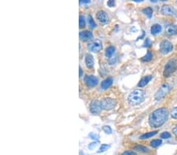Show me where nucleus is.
Instances as JSON below:
<instances>
[{"mask_svg":"<svg viewBox=\"0 0 177 155\" xmlns=\"http://www.w3.org/2000/svg\"><path fill=\"white\" fill-rule=\"evenodd\" d=\"M169 115V110L165 107L157 109L149 115V125L152 128H160L167 121Z\"/></svg>","mask_w":177,"mask_h":155,"instance_id":"f257e3e1","label":"nucleus"},{"mask_svg":"<svg viewBox=\"0 0 177 155\" xmlns=\"http://www.w3.org/2000/svg\"><path fill=\"white\" fill-rule=\"evenodd\" d=\"M145 96L146 93L142 89H135L129 94L128 100L131 105H139L144 101Z\"/></svg>","mask_w":177,"mask_h":155,"instance_id":"f03ea898","label":"nucleus"},{"mask_svg":"<svg viewBox=\"0 0 177 155\" xmlns=\"http://www.w3.org/2000/svg\"><path fill=\"white\" fill-rule=\"evenodd\" d=\"M177 69V60H171L168 62L164 68V71H163V75L164 78H168L173 74Z\"/></svg>","mask_w":177,"mask_h":155,"instance_id":"7ed1b4c3","label":"nucleus"},{"mask_svg":"<svg viewBox=\"0 0 177 155\" xmlns=\"http://www.w3.org/2000/svg\"><path fill=\"white\" fill-rule=\"evenodd\" d=\"M100 103L102 109L106 110H110L115 107L117 102H116V100L114 99L106 97V98H104L101 100Z\"/></svg>","mask_w":177,"mask_h":155,"instance_id":"20e7f679","label":"nucleus"},{"mask_svg":"<svg viewBox=\"0 0 177 155\" xmlns=\"http://www.w3.org/2000/svg\"><path fill=\"white\" fill-rule=\"evenodd\" d=\"M171 90V86L169 84H164L159 89H158V92L155 94V100H160L161 99L164 98L166 95L169 92V91Z\"/></svg>","mask_w":177,"mask_h":155,"instance_id":"39448f33","label":"nucleus"},{"mask_svg":"<svg viewBox=\"0 0 177 155\" xmlns=\"http://www.w3.org/2000/svg\"><path fill=\"white\" fill-rule=\"evenodd\" d=\"M172 49H173V45L169 41L163 40L160 44V52L164 55L169 54Z\"/></svg>","mask_w":177,"mask_h":155,"instance_id":"423d86ee","label":"nucleus"},{"mask_svg":"<svg viewBox=\"0 0 177 155\" xmlns=\"http://www.w3.org/2000/svg\"><path fill=\"white\" fill-rule=\"evenodd\" d=\"M161 12L162 14L166 16H177V11L174 7H171L169 5H164L161 7Z\"/></svg>","mask_w":177,"mask_h":155,"instance_id":"0eeeda50","label":"nucleus"},{"mask_svg":"<svg viewBox=\"0 0 177 155\" xmlns=\"http://www.w3.org/2000/svg\"><path fill=\"white\" fill-rule=\"evenodd\" d=\"M102 49H103V45L99 40L94 41L88 45V49L93 53H99L102 50Z\"/></svg>","mask_w":177,"mask_h":155,"instance_id":"6e6552de","label":"nucleus"},{"mask_svg":"<svg viewBox=\"0 0 177 155\" xmlns=\"http://www.w3.org/2000/svg\"><path fill=\"white\" fill-rule=\"evenodd\" d=\"M96 17L101 24H106L109 23V16L106 13V12L103 11V10H100V11L98 12Z\"/></svg>","mask_w":177,"mask_h":155,"instance_id":"1a4fd4ad","label":"nucleus"},{"mask_svg":"<svg viewBox=\"0 0 177 155\" xmlns=\"http://www.w3.org/2000/svg\"><path fill=\"white\" fill-rule=\"evenodd\" d=\"M90 110H91V113L94 115H99L102 110L100 102L98 100H92L90 104Z\"/></svg>","mask_w":177,"mask_h":155,"instance_id":"9d476101","label":"nucleus"},{"mask_svg":"<svg viewBox=\"0 0 177 155\" xmlns=\"http://www.w3.org/2000/svg\"><path fill=\"white\" fill-rule=\"evenodd\" d=\"M85 84L88 86V87H94L96 85H98L99 82V79L95 76L93 75H88L84 78Z\"/></svg>","mask_w":177,"mask_h":155,"instance_id":"9b49d317","label":"nucleus"},{"mask_svg":"<svg viewBox=\"0 0 177 155\" xmlns=\"http://www.w3.org/2000/svg\"><path fill=\"white\" fill-rule=\"evenodd\" d=\"M80 40L86 42V41H90L93 39V35L91 31H83L80 32Z\"/></svg>","mask_w":177,"mask_h":155,"instance_id":"f8f14e48","label":"nucleus"},{"mask_svg":"<svg viewBox=\"0 0 177 155\" xmlns=\"http://www.w3.org/2000/svg\"><path fill=\"white\" fill-rule=\"evenodd\" d=\"M165 31L169 35H177V25H175V24L168 25L165 28Z\"/></svg>","mask_w":177,"mask_h":155,"instance_id":"ddd939ff","label":"nucleus"},{"mask_svg":"<svg viewBox=\"0 0 177 155\" xmlns=\"http://www.w3.org/2000/svg\"><path fill=\"white\" fill-rule=\"evenodd\" d=\"M152 78L153 77H152L151 75H146V76H144L143 78H142V79L140 80L139 82V84H138L139 87L143 88V87H144V86H146V85H147L148 83L151 81Z\"/></svg>","mask_w":177,"mask_h":155,"instance_id":"4468645a","label":"nucleus"},{"mask_svg":"<svg viewBox=\"0 0 177 155\" xmlns=\"http://www.w3.org/2000/svg\"><path fill=\"white\" fill-rule=\"evenodd\" d=\"M113 82H114V80H113L112 78H107L106 79H105L104 81L102 82V84H101V88L104 89V90L109 89V87H110V86H112Z\"/></svg>","mask_w":177,"mask_h":155,"instance_id":"2eb2a0df","label":"nucleus"},{"mask_svg":"<svg viewBox=\"0 0 177 155\" xmlns=\"http://www.w3.org/2000/svg\"><path fill=\"white\" fill-rule=\"evenodd\" d=\"M94 58L91 54H87L85 58V63L88 68H92L94 67Z\"/></svg>","mask_w":177,"mask_h":155,"instance_id":"dca6fc26","label":"nucleus"},{"mask_svg":"<svg viewBox=\"0 0 177 155\" xmlns=\"http://www.w3.org/2000/svg\"><path fill=\"white\" fill-rule=\"evenodd\" d=\"M161 31H162V27L158 24H154L150 28V32L152 35H158L161 33Z\"/></svg>","mask_w":177,"mask_h":155,"instance_id":"f3484780","label":"nucleus"},{"mask_svg":"<svg viewBox=\"0 0 177 155\" xmlns=\"http://www.w3.org/2000/svg\"><path fill=\"white\" fill-rule=\"evenodd\" d=\"M158 133V131H154V132H149V133H146L145 134L142 135L140 136V139H149V138L152 137V136H155V135Z\"/></svg>","mask_w":177,"mask_h":155,"instance_id":"a211bd4d","label":"nucleus"},{"mask_svg":"<svg viewBox=\"0 0 177 155\" xmlns=\"http://www.w3.org/2000/svg\"><path fill=\"white\" fill-rule=\"evenodd\" d=\"M152 59H153V54H152L150 51H148L147 54H146L144 57H142L141 60L143 62H148L150 61Z\"/></svg>","mask_w":177,"mask_h":155,"instance_id":"6ab92c4d","label":"nucleus"},{"mask_svg":"<svg viewBox=\"0 0 177 155\" xmlns=\"http://www.w3.org/2000/svg\"><path fill=\"white\" fill-rule=\"evenodd\" d=\"M143 13H144L146 16H148L149 18H151L152 16H153V9L151 8V7H146V8L143 10Z\"/></svg>","mask_w":177,"mask_h":155,"instance_id":"aec40b11","label":"nucleus"},{"mask_svg":"<svg viewBox=\"0 0 177 155\" xmlns=\"http://www.w3.org/2000/svg\"><path fill=\"white\" fill-rule=\"evenodd\" d=\"M114 51H115V48L114 46H109L106 50V57L109 58V57H112L113 54H114Z\"/></svg>","mask_w":177,"mask_h":155,"instance_id":"412c9836","label":"nucleus"},{"mask_svg":"<svg viewBox=\"0 0 177 155\" xmlns=\"http://www.w3.org/2000/svg\"><path fill=\"white\" fill-rule=\"evenodd\" d=\"M161 143H162V140H161V139H154L153 141H151L150 145L153 147H159Z\"/></svg>","mask_w":177,"mask_h":155,"instance_id":"4be33fe9","label":"nucleus"},{"mask_svg":"<svg viewBox=\"0 0 177 155\" xmlns=\"http://www.w3.org/2000/svg\"><path fill=\"white\" fill-rule=\"evenodd\" d=\"M88 23H89V25L91 28H95L96 27H97V24L94 22V21L93 20L92 16H91V15L88 16Z\"/></svg>","mask_w":177,"mask_h":155,"instance_id":"5701e85b","label":"nucleus"},{"mask_svg":"<svg viewBox=\"0 0 177 155\" xmlns=\"http://www.w3.org/2000/svg\"><path fill=\"white\" fill-rule=\"evenodd\" d=\"M135 150H138V151H142V152H148V148H146V147H143L142 145H137L136 147H135Z\"/></svg>","mask_w":177,"mask_h":155,"instance_id":"b1692460","label":"nucleus"},{"mask_svg":"<svg viewBox=\"0 0 177 155\" xmlns=\"http://www.w3.org/2000/svg\"><path fill=\"white\" fill-rule=\"evenodd\" d=\"M110 147V146L109 145H108V144H103V145L101 146L100 147V148H99V153H102V152H105V151H106V150H108V149Z\"/></svg>","mask_w":177,"mask_h":155,"instance_id":"393cba45","label":"nucleus"},{"mask_svg":"<svg viewBox=\"0 0 177 155\" xmlns=\"http://www.w3.org/2000/svg\"><path fill=\"white\" fill-rule=\"evenodd\" d=\"M79 25H80V28H83L85 27V20L84 16L80 15V20H79Z\"/></svg>","mask_w":177,"mask_h":155,"instance_id":"a878e982","label":"nucleus"},{"mask_svg":"<svg viewBox=\"0 0 177 155\" xmlns=\"http://www.w3.org/2000/svg\"><path fill=\"white\" fill-rule=\"evenodd\" d=\"M172 135L169 133V132H164L161 134V139H168L169 138H171Z\"/></svg>","mask_w":177,"mask_h":155,"instance_id":"bb28decb","label":"nucleus"},{"mask_svg":"<svg viewBox=\"0 0 177 155\" xmlns=\"http://www.w3.org/2000/svg\"><path fill=\"white\" fill-rule=\"evenodd\" d=\"M171 116L174 119H177V107H175L172 108V112H171Z\"/></svg>","mask_w":177,"mask_h":155,"instance_id":"cd10ccee","label":"nucleus"},{"mask_svg":"<svg viewBox=\"0 0 177 155\" xmlns=\"http://www.w3.org/2000/svg\"><path fill=\"white\" fill-rule=\"evenodd\" d=\"M103 131L106 133V134H111L112 133V129H111L109 126L108 125H105L104 127L103 128Z\"/></svg>","mask_w":177,"mask_h":155,"instance_id":"c85d7f7f","label":"nucleus"},{"mask_svg":"<svg viewBox=\"0 0 177 155\" xmlns=\"http://www.w3.org/2000/svg\"><path fill=\"white\" fill-rule=\"evenodd\" d=\"M89 136H90V138H91L92 139H94V140H99V135L95 134V133H90Z\"/></svg>","mask_w":177,"mask_h":155,"instance_id":"c756f323","label":"nucleus"},{"mask_svg":"<svg viewBox=\"0 0 177 155\" xmlns=\"http://www.w3.org/2000/svg\"><path fill=\"white\" fill-rule=\"evenodd\" d=\"M151 45H152V42H151L150 39H148V38H146V41H145V42H144V45H143V46H144V47H149V46H151Z\"/></svg>","mask_w":177,"mask_h":155,"instance_id":"7c9ffc66","label":"nucleus"},{"mask_svg":"<svg viewBox=\"0 0 177 155\" xmlns=\"http://www.w3.org/2000/svg\"><path fill=\"white\" fill-rule=\"evenodd\" d=\"M122 155H137L136 153L133 151H130V150H128V151H125L122 153Z\"/></svg>","mask_w":177,"mask_h":155,"instance_id":"2f4dec72","label":"nucleus"},{"mask_svg":"<svg viewBox=\"0 0 177 155\" xmlns=\"http://www.w3.org/2000/svg\"><path fill=\"white\" fill-rule=\"evenodd\" d=\"M107 5L109 6V7H114L115 6V2H114V0H109L107 2Z\"/></svg>","mask_w":177,"mask_h":155,"instance_id":"473e14b6","label":"nucleus"},{"mask_svg":"<svg viewBox=\"0 0 177 155\" xmlns=\"http://www.w3.org/2000/svg\"><path fill=\"white\" fill-rule=\"evenodd\" d=\"M95 147H96V143L94 142V143H91L88 146V148H89L90 150H93Z\"/></svg>","mask_w":177,"mask_h":155,"instance_id":"72a5a7b5","label":"nucleus"},{"mask_svg":"<svg viewBox=\"0 0 177 155\" xmlns=\"http://www.w3.org/2000/svg\"><path fill=\"white\" fill-rule=\"evenodd\" d=\"M172 133H173L174 134L177 136V124L173 128V129H172Z\"/></svg>","mask_w":177,"mask_h":155,"instance_id":"f704fd0d","label":"nucleus"},{"mask_svg":"<svg viewBox=\"0 0 177 155\" xmlns=\"http://www.w3.org/2000/svg\"><path fill=\"white\" fill-rule=\"evenodd\" d=\"M80 3H83V4H87V3H90V2H91V1H89V0H84V1H83V0H82V1H80Z\"/></svg>","mask_w":177,"mask_h":155,"instance_id":"c9c22d12","label":"nucleus"},{"mask_svg":"<svg viewBox=\"0 0 177 155\" xmlns=\"http://www.w3.org/2000/svg\"><path fill=\"white\" fill-rule=\"evenodd\" d=\"M82 75H83V71H82L81 68L80 67V77H82Z\"/></svg>","mask_w":177,"mask_h":155,"instance_id":"e433bc0d","label":"nucleus"}]
</instances>
